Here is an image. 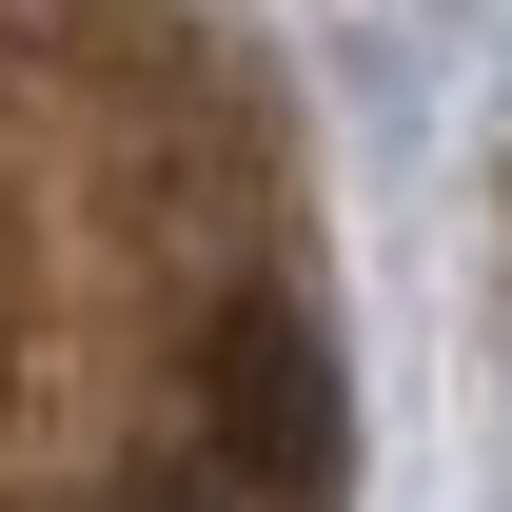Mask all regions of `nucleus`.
Here are the masks:
<instances>
[{
    "mask_svg": "<svg viewBox=\"0 0 512 512\" xmlns=\"http://www.w3.org/2000/svg\"><path fill=\"white\" fill-rule=\"evenodd\" d=\"M197 453L237 473V512H335V355L296 296H237L197 335Z\"/></svg>",
    "mask_w": 512,
    "mask_h": 512,
    "instance_id": "nucleus-1",
    "label": "nucleus"
},
{
    "mask_svg": "<svg viewBox=\"0 0 512 512\" xmlns=\"http://www.w3.org/2000/svg\"><path fill=\"white\" fill-rule=\"evenodd\" d=\"M119 512H197V493H178V473H158V493H119Z\"/></svg>",
    "mask_w": 512,
    "mask_h": 512,
    "instance_id": "nucleus-2",
    "label": "nucleus"
}]
</instances>
